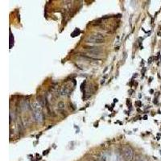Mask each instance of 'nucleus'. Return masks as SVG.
Listing matches in <instances>:
<instances>
[{"label":"nucleus","instance_id":"nucleus-1","mask_svg":"<svg viewBox=\"0 0 161 161\" xmlns=\"http://www.w3.org/2000/svg\"><path fill=\"white\" fill-rule=\"evenodd\" d=\"M88 43H93V44H101L104 42V36L101 34L93 35L87 39Z\"/></svg>","mask_w":161,"mask_h":161},{"label":"nucleus","instance_id":"nucleus-2","mask_svg":"<svg viewBox=\"0 0 161 161\" xmlns=\"http://www.w3.org/2000/svg\"><path fill=\"white\" fill-rule=\"evenodd\" d=\"M36 104H34V106H33V110H34V113H33V115H34V118L35 119H36V121L37 123H42L43 121L44 120V115L42 114V112L40 111V110H39V108L37 106H36Z\"/></svg>","mask_w":161,"mask_h":161},{"label":"nucleus","instance_id":"nucleus-3","mask_svg":"<svg viewBox=\"0 0 161 161\" xmlns=\"http://www.w3.org/2000/svg\"><path fill=\"white\" fill-rule=\"evenodd\" d=\"M123 157L127 161H130L133 158V150L130 147H125L123 150Z\"/></svg>","mask_w":161,"mask_h":161},{"label":"nucleus","instance_id":"nucleus-4","mask_svg":"<svg viewBox=\"0 0 161 161\" xmlns=\"http://www.w3.org/2000/svg\"><path fill=\"white\" fill-rule=\"evenodd\" d=\"M80 33H81V31H80V29H78V28H76L75 29V31L71 34V36H73V37H75V36H79L80 35Z\"/></svg>","mask_w":161,"mask_h":161},{"label":"nucleus","instance_id":"nucleus-5","mask_svg":"<svg viewBox=\"0 0 161 161\" xmlns=\"http://www.w3.org/2000/svg\"><path fill=\"white\" fill-rule=\"evenodd\" d=\"M57 107H58L59 110H63V109H64V103L63 102H58Z\"/></svg>","mask_w":161,"mask_h":161},{"label":"nucleus","instance_id":"nucleus-6","mask_svg":"<svg viewBox=\"0 0 161 161\" xmlns=\"http://www.w3.org/2000/svg\"><path fill=\"white\" fill-rule=\"evenodd\" d=\"M61 93H62L63 95H68V94L69 93V90L66 87H64V88H63V89H62Z\"/></svg>","mask_w":161,"mask_h":161},{"label":"nucleus","instance_id":"nucleus-7","mask_svg":"<svg viewBox=\"0 0 161 161\" xmlns=\"http://www.w3.org/2000/svg\"><path fill=\"white\" fill-rule=\"evenodd\" d=\"M140 104H141V102H139V101H138V102H135V105H140Z\"/></svg>","mask_w":161,"mask_h":161},{"label":"nucleus","instance_id":"nucleus-8","mask_svg":"<svg viewBox=\"0 0 161 161\" xmlns=\"http://www.w3.org/2000/svg\"><path fill=\"white\" fill-rule=\"evenodd\" d=\"M145 71H146V69L144 68V69H143V72H142V74H143V75H144V73H145Z\"/></svg>","mask_w":161,"mask_h":161},{"label":"nucleus","instance_id":"nucleus-9","mask_svg":"<svg viewBox=\"0 0 161 161\" xmlns=\"http://www.w3.org/2000/svg\"><path fill=\"white\" fill-rule=\"evenodd\" d=\"M152 57H151V58L149 59V61H148V63H151V62H152Z\"/></svg>","mask_w":161,"mask_h":161},{"label":"nucleus","instance_id":"nucleus-10","mask_svg":"<svg viewBox=\"0 0 161 161\" xmlns=\"http://www.w3.org/2000/svg\"><path fill=\"white\" fill-rule=\"evenodd\" d=\"M99 161H105V159H104V158L102 157V159H100Z\"/></svg>","mask_w":161,"mask_h":161},{"label":"nucleus","instance_id":"nucleus-11","mask_svg":"<svg viewBox=\"0 0 161 161\" xmlns=\"http://www.w3.org/2000/svg\"><path fill=\"white\" fill-rule=\"evenodd\" d=\"M114 102H118V99H114Z\"/></svg>","mask_w":161,"mask_h":161}]
</instances>
